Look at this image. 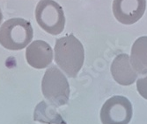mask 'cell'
<instances>
[{
    "label": "cell",
    "mask_w": 147,
    "mask_h": 124,
    "mask_svg": "<svg viewBox=\"0 0 147 124\" xmlns=\"http://www.w3.org/2000/svg\"><path fill=\"white\" fill-rule=\"evenodd\" d=\"M85 52L81 42L73 35H66L56 40L55 60L65 74L74 78L82 68Z\"/></svg>",
    "instance_id": "obj_1"
},
{
    "label": "cell",
    "mask_w": 147,
    "mask_h": 124,
    "mask_svg": "<svg viewBox=\"0 0 147 124\" xmlns=\"http://www.w3.org/2000/svg\"><path fill=\"white\" fill-rule=\"evenodd\" d=\"M33 35V27L29 21L20 18L11 19L0 27V44L8 50H21L29 45Z\"/></svg>",
    "instance_id": "obj_2"
},
{
    "label": "cell",
    "mask_w": 147,
    "mask_h": 124,
    "mask_svg": "<svg viewBox=\"0 0 147 124\" xmlns=\"http://www.w3.org/2000/svg\"><path fill=\"white\" fill-rule=\"evenodd\" d=\"M42 91L49 103L56 107L68 102L71 92L69 82L56 66H52L46 70L42 81Z\"/></svg>",
    "instance_id": "obj_3"
},
{
    "label": "cell",
    "mask_w": 147,
    "mask_h": 124,
    "mask_svg": "<svg viewBox=\"0 0 147 124\" xmlns=\"http://www.w3.org/2000/svg\"><path fill=\"white\" fill-rule=\"evenodd\" d=\"M35 19L46 32L60 34L65 25V17L61 5L53 0H41L35 9Z\"/></svg>",
    "instance_id": "obj_4"
},
{
    "label": "cell",
    "mask_w": 147,
    "mask_h": 124,
    "mask_svg": "<svg viewBox=\"0 0 147 124\" xmlns=\"http://www.w3.org/2000/svg\"><path fill=\"white\" fill-rule=\"evenodd\" d=\"M132 105L124 96L115 95L103 104L100 110L102 124H129L132 118Z\"/></svg>",
    "instance_id": "obj_5"
},
{
    "label": "cell",
    "mask_w": 147,
    "mask_h": 124,
    "mask_svg": "<svg viewBox=\"0 0 147 124\" xmlns=\"http://www.w3.org/2000/svg\"><path fill=\"white\" fill-rule=\"evenodd\" d=\"M146 0H114L113 13L117 21L123 25H133L144 15Z\"/></svg>",
    "instance_id": "obj_6"
},
{
    "label": "cell",
    "mask_w": 147,
    "mask_h": 124,
    "mask_svg": "<svg viewBox=\"0 0 147 124\" xmlns=\"http://www.w3.org/2000/svg\"><path fill=\"white\" fill-rule=\"evenodd\" d=\"M110 71L114 80L122 86L133 84L138 76L130 63V57L127 53L117 55L112 62Z\"/></svg>",
    "instance_id": "obj_7"
},
{
    "label": "cell",
    "mask_w": 147,
    "mask_h": 124,
    "mask_svg": "<svg viewBox=\"0 0 147 124\" xmlns=\"http://www.w3.org/2000/svg\"><path fill=\"white\" fill-rule=\"evenodd\" d=\"M26 59L32 67L42 69L49 66L52 62V48L43 40H35L26 48Z\"/></svg>",
    "instance_id": "obj_8"
},
{
    "label": "cell",
    "mask_w": 147,
    "mask_h": 124,
    "mask_svg": "<svg viewBox=\"0 0 147 124\" xmlns=\"http://www.w3.org/2000/svg\"><path fill=\"white\" fill-rule=\"evenodd\" d=\"M130 63L138 74H147V36L138 38L133 44Z\"/></svg>",
    "instance_id": "obj_9"
},
{
    "label": "cell",
    "mask_w": 147,
    "mask_h": 124,
    "mask_svg": "<svg viewBox=\"0 0 147 124\" xmlns=\"http://www.w3.org/2000/svg\"><path fill=\"white\" fill-rule=\"evenodd\" d=\"M34 121L41 124H66L56 106L41 101L37 104L34 112Z\"/></svg>",
    "instance_id": "obj_10"
},
{
    "label": "cell",
    "mask_w": 147,
    "mask_h": 124,
    "mask_svg": "<svg viewBox=\"0 0 147 124\" xmlns=\"http://www.w3.org/2000/svg\"><path fill=\"white\" fill-rule=\"evenodd\" d=\"M137 89L143 98L147 100V75L137 80Z\"/></svg>",
    "instance_id": "obj_11"
},
{
    "label": "cell",
    "mask_w": 147,
    "mask_h": 124,
    "mask_svg": "<svg viewBox=\"0 0 147 124\" xmlns=\"http://www.w3.org/2000/svg\"><path fill=\"white\" fill-rule=\"evenodd\" d=\"M2 20H3V14H2V11L0 9V25L2 24Z\"/></svg>",
    "instance_id": "obj_12"
}]
</instances>
